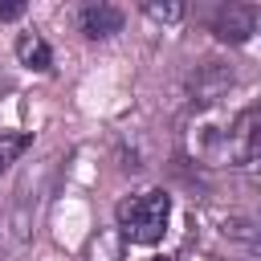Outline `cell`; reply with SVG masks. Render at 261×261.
<instances>
[{
	"label": "cell",
	"instance_id": "1",
	"mask_svg": "<svg viewBox=\"0 0 261 261\" xmlns=\"http://www.w3.org/2000/svg\"><path fill=\"white\" fill-rule=\"evenodd\" d=\"M114 220H118V232H122L130 245H155V241H163V232H167V220H171V196H167L163 188L135 192V196L118 200Z\"/></svg>",
	"mask_w": 261,
	"mask_h": 261
},
{
	"label": "cell",
	"instance_id": "4",
	"mask_svg": "<svg viewBox=\"0 0 261 261\" xmlns=\"http://www.w3.org/2000/svg\"><path fill=\"white\" fill-rule=\"evenodd\" d=\"M16 61L24 69H37V73H49L53 69V49L41 33H20L16 37Z\"/></svg>",
	"mask_w": 261,
	"mask_h": 261
},
{
	"label": "cell",
	"instance_id": "7",
	"mask_svg": "<svg viewBox=\"0 0 261 261\" xmlns=\"http://www.w3.org/2000/svg\"><path fill=\"white\" fill-rule=\"evenodd\" d=\"M24 16V0H12V4H0V20H16Z\"/></svg>",
	"mask_w": 261,
	"mask_h": 261
},
{
	"label": "cell",
	"instance_id": "2",
	"mask_svg": "<svg viewBox=\"0 0 261 261\" xmlns=\"http://www.w3.org/2000/svg\"><path fill=\"white\" fill-rule=\"evenodd\" d=\"M253 29H257V8L253 4H224L216 12V20H212V33L220 41H232V45L237 41H249Z\"/></svg>",
	"mask_w": 261,
	"mask_h": 261
},
{
	"label": "cell",
	"instance_id": "6",
	"mask_svg": "<svg viewBox=\"0 0 261 261\" xmlns=\"http://www.w3.org/2000/svg\"><path fill=\"white\" fill-rule=\"evenodd\" d=\"M143 12L151 16V20H163V24H175V20H184V4H143Z\"/></svg>",
	"mask_w": 261,
	"mask_h": 261
},
{
	"label": "cell",
	"instance_id": "5",
	"mask_svg": "<svg viewBox=\"0 0 261 261\" xmlns=\"http://www.w3.org/2000/svg\"><path fill=\"white\" fill-rule=\"evenodd\" d=\"M33 147V135L29 130H0V179L8 175V167Z\"/></svg>",
	"mask_w": 261,
	"mask_h": 261
},
{
	"label": "cell",
	"instance_id": "3",
	"mask_svg": "<svg viewBox=\"0 0 261 261\" xmlns=\"http://www.w3.org/2000/svg\"><path fill=\"white\" fill-rule=\"evenodd\" d=\"M77 24H82V33L90 41H106V37L122 33V8H114V4H86L77 12Z\"/></svg>",
	"mask_w": 261,
	"mask_h": 261
}]
</instances>
